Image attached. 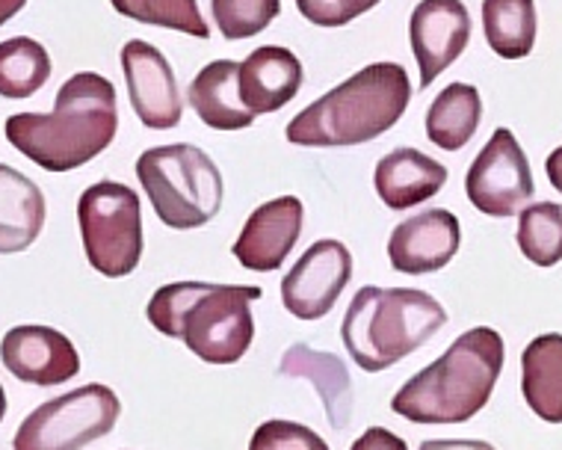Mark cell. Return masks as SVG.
<instances>
[{
	"label": "cell",
	"mask_w": 562,
	"mask_h": 450,
	"mask_svg": "<svg viewBox=\"0 0 562 450\" xmlns=\"http://www.w3.org/2000/svg\"><path fill=\"white\" fill-rule=\"evenodd\" d=\"M119 131L116 89L95 71H80L57 92L54 113H15L7 139L48 172H71L98 157Z\"/></svg>",
	"instance_id": "obj_1"
},
{
	"label": "cell",
	"mask_w": 562,
	"mask_h": 450,
	"mask_svg": "<svg viewBox=\"0 0 562 450\" xmlns=\"http://www.w3.org/2000/svg\"><path fill=\"white\" fill-rule=\"evenodd\" d=\"M261 288L211 282H172L155 291L148 324L207 364H237L255 341L252 303Z\"/></svg>",
	"instance_id": "obj_2"
},
{
	"label": "cell",
	"mask_w": 562,
	"mask_h": 450,
	"mask_svg": "<svg viewBox=\"0 0 562 450\" xmlns=\"http://www.w3.org/2000/svg\"><path fill=\"white\" fill-rule=\"evenodd\" d=\"M504 371V338L476 326L450 344L445 356L417 371L391 397V409L412 424H465L492 401Z\"/></svg>",
	"instance_id": "obj_3"
},
{
	"label": "cell",
	"mask_w": 562,
	"mask_h": 450,
	"mask_svg": "<svg viewBox=\"0 0 562 450\" xmlns=\"http://www.w3.org/2000/svg\"><path fill=\"white\" fill-rule=\"evenodd\" d=\"M412 99V83L397 63H373L291 119L293 146H361L397 125Z\"/></svg>",
	"instance_id": "obj_4"
},
{
	"label": "cell",
	"mask_w": 562,
	"mask_h": 450,
	"mask_svg": "<svg viewBox=\"0 0 562 450\" xmlns=\"http://www.w3.org/2000/svg\"><path fill=\"white\" fill-rule=\"evenodd\" d=\"M447 324L445 305L415 288H361L352 296L340 338L361 371H389Z\"/></svg>",
	"instance_id": "obj_5"
},
{
	"label": "cell",
	"mask_w": 562,
	"mask_h": 450,
	"mask_svg": "<svg viewBox=\"0 0 562 450\" xmlns=\"http://www.w3.org/2000/svg\"><path fill=\"white\" fill-rule=\"evenodd\" d=\"M136 178L157 220L178 232L202 228L223 207V172L202 148L187 143L143 151Z\"/></svg>",
	"instance_id": "obj_6"
},
{
	"label": "cell",
	"mask_w": 562,
	"mask_h": 450,
	"mask_svg": "<svg viewBox=\"0 0 562 450\" xmlns=\"http://www.w3.org/2000/svg\"><path fill=\"white\" fill-rule=\"evenodd\" d=\"M83 252L92 270L125 279L143 258V211L136 190L119 181H98L78 199Z\"/></svg>",
	"instance_id": "obj_7"
},
{
	"label": "cell",
	"mask_w": 562,
	"mask_h": 450,
	"mask_svg": "<svg viewBox=\"0 0 562 450\" xmlns=\"http://www.w3.org/2000/svg\"><path fill=\"white\" fill-rule=\"evenodd\" d=\"M119 394L101 382L42 403L21 421L12 450H83L119 424Z\"/></svg>",
	"instance_id": "obj_8"
},
{
	"label": "cell",
	"mask_w": 562,
	"mask_h": 450,
	"mask_svg": "<svg viewBox=\"0 0 562 450\" xmlns=\"http://www.w3.org/2000/svg\"><path fill=\"white\" fill-rule=\"evenodd\" d=\"M471 205L485 216H515L533 199V172L509 127H497L465 176Z\"/></svg>",
	"instance_id": "obj_9"
},
{
	"label": "cell",
	"mask_w": 562,
	"mask_h": 450,
	"mask_svg": "<svg viewBox=\"0 0 562 450\" xmlns=\"http://www.w3.org/2000/svg\"><path fill=\"white\" fill-rule=\"evenodd\" d=\"M349 279L352 255L347 246L340 240H317L281 279V303L300 320H321L335 308Z\"/></svg>",
	"instance_id": "obj_10"
},
{
	"label": "cell",
	"mask_w": 562,
	"mask_h": 450,
	"mask_svg": "<svg viewBox=\"0 0 562 450\" xmlns=\"http://www.w3.org/2000/svg\"><path fill=\"white\" fill-rule=\"evenodd\" d=\"M127 95L134 104L136 119L151 131H169L181 122L184 104L178 92V80L169 59L143 40H131L122 48Z\"/></svg>",
	"instance_id": "obj_11"
},
{
	"label": "cell",
	"mask_w": 562,
	"mask_h": 450,
	"mask_svg": "<svg viewBox=\"0 0 562 450\" xmlns=\"http://www.w3.org/2000/svg\"><path fill=\"white\" fill-rule=\"evenodd\" d=\"M408 36L420 69V89H427L468 48L471 15L462 0H420L408 21Z\"/></svg>",
	"instance_id": "obj_12"
},
{
	"label": "cell",
	"mask_w": 562,
	"mask_h": 450,
	"mask_svg": "<svg viewBox=\"0 0 562 450\" xmlns=\"http://www.w3.org/2000/svg\"><path fill=\"white\" fill-rule=\"evenodd\" d=\"M459 244H462V228H459L456 214L445 207H429V211L403 220L391 232V267L406 275L436 273L453 261Z\"/></svg>",
	"instance_id": "obj_13"
},
{
	"label": "cell",
	"mask_w": 562,
	"mask_h": 450,
	"mask_svg": "<svg viewBox=\"0 0 562 450\" xmlns=\"http://www.w3.org/2000/svg\"><path fill=\"white\" fill-rule=\"evenodd\" d=\"M0 362L27 385H59L80 373V356L66 335L50 326H15L0 341Z\"/></svg>",
	"instance_id": "obj_14"
},
{
	"label": "cell",
	"mask_w": 562,
	"mask_h": 450,
	"mask_svg": "<svg viewBox=\"0 0 562 450\" xmlns=\"http://www.w3.org/2000/svg\"><path fill=\"white\" fill-rule=\"evenodd\" d=\"M305 207L296 196H279L255 207V214L246 220L240 237L234 240V258L246 270L255 273H272L279 270L302 235Z\"/></svg>",
	"instance_id": "obj_15"
},
{
	"label": "cell",
	"mask_w": 562,
	"mask_h": 450,
	"mask_svg": "<svg viewBox=\"0 0 562 450\" xmlns=\"http://www.w3.org/2000/svg\"><path fill=\"white\" fill-rule=\"evenodd\" d=\"M302 78V63L293 50L263 45L240 63V99L255 116H267L296 99Z\"/></svg>",
	"instance_id": "obj_16"
},
{
	"label": "cell",
	"mask_w": 562,
	"mask_h": 450,
	"mask_svg": "<svg viewBox=\"0 0 562 450\" xmlns=\"http://www.w3.org/2000/svg\"><path fill=\"white\" fill-rule=\"evenodd\" d=\"M379 199L391 211H408L438 196V190L447 184V169L436 157L424 155L417 148H397L376 164L373 172Z\"/></svg>",
	"instance_id": "obj_17"
},
{
	"label": "cell",
	"mask_w": 562,
	"mask_h": 450,
	"mask_svg": "<svg viewBox=\"0 0 562 450\" xmlns=\"http://www.w3.org/2000/svg\"><path fill=\"white\" fill-rule=\"evenodd\" d=\"M279 371L293 380H308L321 394L326 418L335 430H344L352 421V380L347 364L335 352H321L308 344H293L284 352Z\"/></svg>",
	"instance_id": "obj_18"
},
{
	"label": "cell",
	"mask_w": 562,
	"mask_h": 450,
	"mask_svg": "<svg viewBox=\"0 0 562 450\" xmlns=\"http://www.w3.org/2000/svg\"><path fill=\"white\" fill-rule=\"evenodd\" d=\"M190 104L195 116L216 131H243L255 122V113L240 99V63L216 59L207 63L190 83Z\"/></svg>",
	"instance_id": "obj_19"
},
{
	"label": "cell",
	"mask_w": 562,
	"mask_h": 450,
	"mask_svg": "<svg viewBox=\"0 0 562 450\" xmlns=\"http://www.w3.org/2000/svg\"><path fill=\"white\" fill-rule=\"evenodd\" d=\"M45 225V196L19 169L0 164V255L24 252Z\"/></svg>",
	"instance_id": "obj_20"
},
{
	"label": "cell",
	"mask_w": 562,
	"mask_h": 450,
	"mask_svg": "<svg viewBox=\"0 0 562 450\" xmlns=\"http://www.w3.org/2000/svg\"><path fill=\"white\" fill-rule=\"evenodd\" d=\"M521 392L533 415L562 424V335H539L521 356Z\"/></svg>",
	"instance_id": "obj_21"
},
{
	"label": "cell",
	"mask_w": 562,
	"mask_h": 450,
	"mask_svg": "<svg viewBox=\"0 0 562 450\" xmlns=\"http://www.w3.org/2000/svg\"><path fill=\"white\" fill-rule=\"evenodd\" d=\"M483 119V99L471 83H450L427 113V137L445 151H459L474 139Z\"/></svg>",
	"instance_id": "obj_22"
},
{
	"label": "cell",
	"mask_w": 562,
	"mask_h": 450,
	"mask_svg": "<svg viewBox=\"0 0 562 450\" xmlns=\"http://www.w3.org/2000/svg\"><path fill=\"white\" fill-rule=\"evenodd\" d=\"M485 42L497 57L524 59L536 45V3L533 0H483Z\"/></svg>",
	"instance_id": "obj_23"
},
{
	"label": "cell",
	"mask_w": 562,
	"mask_h": 450,
	"mask_svg": "<svg viewBox=\"0 0 562 450\" xmlns=\"http://www.w3.org/2000/svg\"><path fill=\"white\" fill-rule=\"evenodd\" d=\"M50 78V57L36 40L15 36L0 42V95L30 99Z\"/></svg>",
	"instance_id": "obj_24"
},
{
	"label": "cell",
	"mask_w": 562,
	"mask_h": 450,
	"mask_svg": "<svg viewBox=\"0 0 562 450\" xmlns=\"http://www.w3.org/2000/svg\"><path fill=\"white\" fill-rule=\"evenodd\" d=\"M518 249L536 267H553L562 261V205L539 202L521 211L518 220Z\"/></svg>",
	"instance_id": "obj_25"
},
{
	"label": "cell",
	"mask_w": 562,
	"mask_h": 450,
	"mask_svg": "<svg viewBox=\"0 0 562 450\" xmlns=\"http://www.w3.org/2000/svg\"><path fill=\"white\" fill-rule=\"evenodd\" d=\"M110 3H113V10L119 15L139 21V24L181 30V33H190L195 40L211 36L195 0H110Z\"/></svg>",
	"instance_id": "obj_26"
},
{
	"label": "cell",
	"mask_w": 562,
	"mask_h": 450,
	"mask_svg": "<svg viewBox=\"0 0 562 450\" xmlns=\"http://www.w3.org/2000/svg\"><path fill=\"white\" fill-rule=\"evenodd\" d=\"M211 10L225 40L240 42L270 27L281 12V0H211Z\"/></svg>",
	"instance_id": "obj_27"
},
{
	"label": "cell",
	"mask_w": 562,
	"mask_h": 450,
	"mask_svg": "<svg viewBox=\"0 0 562 450\" xmlns=\"http://www.w3.org/2000/svg\"><path fill=\"white\" fill-rule=\"evenodd\" d=\"M249 450H331L326 441L317 436V432L305 427V424L296 421H281V418H272V421H263L258 430H255L252 441H249Z\"/></svg>",
	"instance_id": "obj_28"
},
{
	"label": "cell",
	"mask_w": 562,
	"mask_h": 450,
	"mask_svg": "<svg viewBox=\"0 0 562 450\" xmlns=\"http://www.w3.org/2000/svg\"><path fill=\"white\" fill-rule=\"evenodd\" d=\"M379 0H296L302 19L317 27H344L376 7Z\"/></svg>",
	"instance_id": "obj_29"
},
{
	"label": "cell",
	"mask_w": 562,
	"mask_h": 450,
	"mask_svg": "<svg viewBox=\"0 0 562 450\" xmlns=\"http://www.w3.org/2000/svg\"><path fill=\"white\" fill-rule=\"evenodd\" d=\"M349 450H408L406 439H400L385 427H370L359 436V439L352 441V448Z\"/></svg>",
	"instance_id": "obj_30"
},
{
	"label": "cell",
	"mask_w": 562,
	"mask_h": 450,
	"mask_svg": "<svg viewBox=\"0 0 562 450\" xmlns=\"http://www.w3.org/2000/svg\"><path fill=\"white\" fill-rule=\"evenodd\" d=\"M417 450H497L495 445L480 439H429Z\"/></svg>",
	"instance_id": "obj_31"
},
{
	"label": "cell",
	"mask_w": 562,
	"mask_h": 450,
	"mask_svg": "<svg viewBox=\"0 0 562 450\" xmlns=\"http://www.w3.org/2000/svg\"><path fill=\"white\" fill-rule=\"evenodd\" d=\"M544 169H548V178H551L553 190H560L562 193V146L553 148L551 155H548V164H544Z\"/></svg>",
	"instance_id": "obj_32"
},
{
	"label": "cell",
	"mask_w": 562,
	"mask_h": 450,
	"mask_svg": "<svg viewBox=\"0 0 562 450\" xmlns=\"http://www.w3.org/2000/svg\"><path fill=\"white\" fill-rule=\"evenodd\" d=\"M24 7H27V0H0V27L10 21L12 15H19Z\"/></svg>",
	"instance_id": "obj_33"
},
{
	"label": "cell",
	"mask_w": 562,
	"mask_h": 450,
	"mask_svg": "<svg viewBox=\"0 0 562 450\" xmlns=\"http://www.w3.org/2000/svg\"><path fill=\"white\" fill-rule=\"evenodd\" d=\"M7 418V392H3V385H0V421Z\"/></svg>",
	"instance_id": "obj_34"
}]
</instances>
